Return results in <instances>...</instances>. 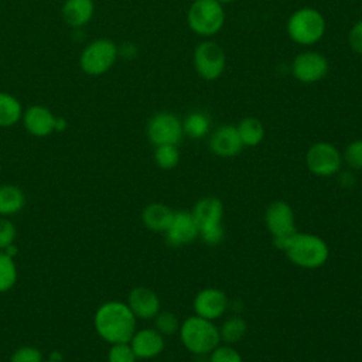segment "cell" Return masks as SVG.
Masks as SVG:
<instances>
[{"label": "cell", "mask_w": 362, "mask_h": 362, "mask_svg": "<svg viewBox=\"0 0 362 362\" xmlns=\"http://www.w3.org/2000/svg\"><path fill=\"white\" fill-rule=\"evenodd\" d=\"M191 212L198 225L199 238L206 245L215 246L223 240V205L221 199L216 197H204L194 205Z\"/></svg>", "instance_id": "obj_4"}, {"label": "cell", "mask_w": 362, "mask_h": 362, "mask_svg": "<svg viewBox=\"0 0 362 362\" xmlns=\"http://www.w3.org/2000/svg\"><path fill=\"white\" fill-rule=\"evenodd\" d=\"M308 170L318 177H331L337 174L342 164V154L328 141L314 143L305 153Z\"/></svg>", "instance_id": "obj_8"}, {"label": "cell", "mask_w": 362, "mask_h": 362, "mask_svg": "<svg viewBox=\"0 0 362 362\" xmlns=\"http://www.w3.org/2000/svg\"><path fill=\"white\" fill-rule=\"evenodd\" d=\"M342 160L355 170H362V139L351 141L342 154Z\"/></svg>", "instance_id": "obj_31"}, {"label": "cell", "mask_w": 362, "mask_h": 362, "mask_svg": "<svg viewBox=\"0 0 362 362\" xmlns=\"http://www.w3.org/2000/svg\"><path fill=\"white\" fill-rule=\"evenodd\" d=\"M264 222L273 239L288 238L297 232L293 208L284 201H274L267 206Z\"/></svg>", "instance_id": "obj_12"}, {"label": "cell", "mask_w": 362, "mask_h": 362, "mask_svg": "<svg viewBox=\"0 0 362 362\" xmlns=\"http://www.w3.org/2000/svg\"><path fill=\"white\" fill-rule=\"evenodd\" d=\"M325 18L313 7L296 10L287 20V34L291 41L300 45H313L325 34Z\"/></svg>", "instance_id": "obj_5"}, {"label": "cell", "mask_w": 362, "mask_h": 362, "mask_svg": "<svg viewBox=\"0 0 362 362\" xmlns=\"http://www.w3.org/2000/svg\"><path fill=\"white\" fill-rule=\"evenodd\" d=\"M209 126L211 120L204 112H191L182 122V132L189 139H202L208 134Z\"/></svg>", "instance_id": "obj_24"}, {"label": "cell", "mask_w": 362, "mask_h": 362, "mask_svg": "<svg viewBox=\"0 0 362 362\" xmlns=\"http://www.w3.org/2000/svg\"><path fill=\"white\" fill-rule=\"evenodd\" d=\"M247 325L246 321L240 317H230L228 320H225L222 322V325L219 327V334H221V341H223L225 344H235L238 341H240L245 334H246Z\"/></svg>", "instance_id": "obj_25"}, {"label": "cell", "mask_w": 362, "mask_h": 362, "mask_svg": "<svg viewBox=\"0 0 362 362\" xmlns=\"http://www.w3.org/2000/svg\"><path fill=\"white\" fill-rule=\"evenodd\" d=\"M95 13L93 0H65L61 8L64 21L72 28L86 25Z\"/></svg>", "instance_id": "obj_19"}, {"label": "cell", "mask_w": 362, "mask_h": 362, "mask_svg": "<svg viewBox=\"0 0 362 362\" xmlns=\"http://www.w3.org/2000/svg\"><path fill=\"white\" fill-rule=\"evenodd\" d=\"M49 359L51 361H57V362H62V355L59 354V352H51V355H49Z\"/></svg>", "instance_id": "obj_36"}, {"label": "cell", "mask_w": 362, "mask_h": 362, "mask_svg": "<svg viewBox=\"0 0 362 362\" xmlns=\"http://www.w3.org/2000/svg\"><path fill=\"white\" fill-rule=\"evenodd\" d=\"M129 344L137 359H151L163 352L164 335H161L156 328L136 329Z\"/></svg>", "instance_id": "obj_17"}, {"label": "cell", "mask_w": 362, "mask_h": 362, "mask_svg": "<svg viewBox=\"0 0 362 362\" xmlns=\"http://www.w3.org/2000/svg\"><path fill=\"white\" fill-rule=\"evenodd\" d=\"M23 124L25 130L35 137H45L55 132L57 117L42 105H33L23 112Z\"/></svg>", "instance_id": "obj_16"}, {"label": "cell", "mask_w": 362, "mask_h": 362, "mask_svg": "<svg viewBox=\"0 0 362 362\" xmlns=\"http://www.w3.org/2000/svg\"><path fill=\"white\" fill-rule=\"evenodd\" d=\"M187 21L195 34L212 37L223 27V6L216 0H195L187 13Z\"/></svg>", "instance_id": "obj_6"}, {"label": "cell", "mask_w": 362, "mask_h": 362, "mask_svg": "<svg viewBox=\"0 0 362 362\" xmlns=\"http://www.w3.org/2000/svg\"><path fill=\"white\" fill-rule=\"evenodd\" d=\"M10 362H44V358L38 348L24 345L13 352V355L10 356Z\"/></svg>", "instance_id": "obj_32"}, {"label": "cell", "mask_w": 362, "mask_h": 362, "mask_svg": "<svg viewBox=\"0 0 362 362\" xmlns=\"http://www.w3.org/2000/svg\"><path fill=\"white\" fill-rule=\"evenodd\" d=\"M154 324H156V329L161 334V335H174L178 329H180V321L177 318L175 314H173L171 311H158V314L154 317Z\"/></svg>", "instance_id": "obj_28"}, {"label": "cell", "mask_w": 362, "mask_h": 362, "mask_svg": "<svg viewBox=\"0 0 362 362\" xmlns=\"http://www.w3.org/2000/svg\"><path fill=\"white\" fill-rule=\"evenodd\" d=\"M167 242L171 246H184L192 243L198 236V225L192 212L180 209L174 211L173 219L167 230L164 232Z\"/></svg>", "instance_id": "obj_13"}, {"label": "cell", "mask_w": 362, "mask_h": 362, "mask_svg": "<svg viewBox=\"0 0 362 362\" xmlns=\"http://www.w3.org/2000/svg\"><path fill=\"white\" fill-rule=\"evenodd\" d=\"M243 144L236 126L223 124L218 127L209 139V148L219 157H233L240 153Z\"/></svg>", "instance_id": "obj_18"}, {"label": "cell", "mask_w": 362, "mask_h": 362, "mask_svg": "<svg viewBox=\"0 0 362 362\" xmlns=\"http://www.w3.org/2000/svg\"><path fill=\"white\" fill-rule=\"evenodd\" d=\"M3 252H6L8 256L14 257V256L18 253V247H17L14 243H11V245H8L6 249H3Z\"/></svg>", "instance_id": "obj_35"}, {"label": "cell", "mask_w": 362, "mask_h": 362, "mask_svg": "<svg viewBox=\"0 0 362 362\" xmlns=\"http://www.w3.org/2000/svg\"><path fill=\"white\" fill-rule=\"evenodd\" d=\"M44 362H57V361H51V359H48V361H44Z\"/></svg>", "instance_id": "obj_38"}, {"label": "cell", "mask_w": 362, "mask_h": 362, "mask_svg": "<svg viewBox=\"0 0 362 362\" xmlns=\"http://www.w3.org/2000/svg\"><path fill=\"white\" fill-rule=\"evenodd\" d=\"M277 249L283 250L287 259L303 269H318L328 260L329 249L327 242L313 233L296 232L283 239H273Z\"/></svg>", "instance_id": "obj_2"}, {"label": "cell", "mask_w": 362, "mask_h": 362, "mask_svg": "<svg viewBox=\"0 0 362 362\" xmlns=\"http://www.w3.org/2000/svg\"><path fill=\"white\" fill-rule=\"evenodd\" d=\"M25 204V195L17 185L4 184L0 185V215L10 216L23 209Z\"/></svg>", "instance_id": "obj_21"}, {"label": "cell", "mask_w": 362, "mask_h": 362, "mask_svg": "<svg viewBox=\"0 0 362 362\" xmlns=\"http://www.w3.org/2000/svg\"><path fill=\"white\" fill-rule=\"evenodd\" d=\"M238 134L242 144L246 147H255L260 144L264 139V126L256 117H245L236 126Z\"/></svg>", "instance_id": "obj_23"}, {"label": "cell", "mask_w": 362, "mask_h": 362, "mask_svg": "<svg viewBox=\"0 0 362 362\" xmlns=\"http://www.w3.org/2000/svg\"><path fill=\"white\" fill-rule=\"evenodd\" d=\"M119 57L117 45L109 38H98L89 42L81 52L79 66L90 76L106 74Z\"/></svg>", "instance_id": "obj_7"}, {"label": "cell", "mask_w": 362, "mask_h": 362, "mask_svg": "<svg viewBox=\"0 0 362 362\" xmlns=\"http://www.w3.org/2000/svg\"><path fill=\"white\" fill-rule=\"evenodd\" d=\"M209 362H243L242 355L238 349H235L229 344L218 345L211 354H209Z\"/></svg>", "instance_id": "obj_30"}, {"label": "cell", "mask_w": 362, "mask_h": 362, "mask_svg": "<svg viewBox=\"0 0 362 362\" xmlns=\"http://www.w3.org/2000/svg\"><path fill=\"white\" fill-rule=\"evenodd\" d=\"M219 4H228V3H232V1H235V0H216Z\"/></svg>", "instance_id": "obj_37"}, {"label": "cell", "mask_w": 362, "mask_h": 362, "mask_svg": "<svg viewBox=\"0 0 362 362\" xmlns=\"http://www.w3.org/2000/svg\"><path fill=\"white\" fill-rule=\"evenodd\" d=\"M137 356L129 342L112 344L107 352V362H136Z\"/></svg>", "instance_id": "obj_29"}, {"label": "cell", "mask_w": 362, "mask_h": 362, "mask_svg": "<svg viewBox=\"0 0 362 362\" xmlns=\"http://www.w3.org/2000/svg\"><path fill=\"white\" fill-rule=\"evenodd\" d=\"M137 318L129 305L119 300L103 303L95 313L93 324L98 335L112 344L129 342L136 332Z\"/></svg>", "instance_id": "obj_1"}, {"label": "cell", "mask_w": 362, "mask_h": 362, "mask_svg": "<svg viewBox=\"0 0 362 362\" xmlns=\"http://www.w3.org/2000/svg\"><path fill=\"white\" fill-rule=\"evenodd\" d=\"M195 315L209 321H215L223 315L228 308L226 294L216 287L202 288L192 301Z\"/></svg>", "instance_id": "obj_14"}, {"label": "cell", "mask_w": 362, "mask_h": 362, "mask_svg": "<svg viewBox=\"0 0 362 362\" xmlns=\"http://www.w3.org/2000/svg\"><path fill=\"white\" fill-rule=\"evenodd\" d=\"M23 117L20 100L7 92H0V127H11Z\"/></svg>", "instance_id": "obj_22"}, {"label": "cell", "mask_w": 362, "mask_h": 362, "mask_svg": "<svg viewBox=\"0 0 362 362\" xmlns=\"http://www.w3.org/2000/svg\"><path fill=\"white\" fill-rule=\"evenodd\" d=\"M174 211L160 202L148 204L141 212V221L153 232H165L171 223Z\"/></svg>", "instance_id": "obj_20"}, {"label": "cell", "mask_w": 362, "mask_h": 362, "mask_svg": "<svg viewBox=\"0 0 362 362\" xmlns=\"http://www.w3.org/2000/svg\"><path fill=\"white\" fill-rule=\"evenodd\" d=\"M178 332L184 348L195 355H209L221 344L219 327L198 315L185 318Z\"/></svg>", "instance_id": "obj_3"}, {"label": "cell", "mask_w": 362, "mask_h": 362, "mask_svg": "<svg viewBox=\"0 0 362 362\" xmlns=\"http://www.w3.org/2000/svg\"><path fill=\"white\" fill-rule=\"evenodd\" d=\"M17 266L14 257L0 250V293L11 290L17 281Z\"/></svg>", "instance_id": "obj_26"}, {"label": "cell", "mask_w": 362, "mask_h": 362, "mask_svg": "<svg viewBox=\"0 0 362 362\" xmlns=\"http://www.w3.org/2000/svg\"><path fill=\"white\" fill-rule=\"evenodd\" d=\"M16 226L11 221H8L6 216L0 218V250L6 249L8 245L14 243L16 240Z\"/></svg>", "instance_id": "obj_33"}, {"label": "cell", "mask_w": 362, "mask_h": 362, "mask_svg": "<svg viewBox=\"0 0 362 362\" xmlns=\"http://www.w3.org/2000/svg\"><path fill=\"white\" fill-rule=\"evenodd\" d=\"M182 136V122L170 112H158L147 123V137L154 146H177Z\"/></svg>", "instance_id": "obj_10"}, {"label": "cell", "mask_w": 362, "mask_h": 362, "mask_svg": "<svg viewBox=\"0 0 362 362\" xmlns=\"http://www.w3.org/2000/svg\"><path fill=\"white\" fill-rule=\"evenodd\" d=\"M226 65V57L221 45L214 41H204L194 49V68L205 81L218 79Z\"/></svg>", "instance_id": "obj_9"}, {"label": "cell", "mask_w": 362, "mask_h": 362, "mask_svg": "<svg viewBox=\"0 0 362 362\" xmlns=\"http://www.w3.org/2000/svg\"><path fill=\"white\" fill-rule=\"evenodd\" d=\"M328 59L317 51H304L296 55L291 64L293 76L301 83H315L328 74Z\"/></svg>", "instance_id": "obj_11"}, {"label": "cell", "mask_w": 362, "mask_h": 362, "mask_svg": "<svg viewBox=\"0 0 362 362\" xmlns=\"http://www.w3.org/2000/svg\"><path fill=\"white\" fill-rule=\"evenodd\" d=\"M348 42L354 52L362 55V18L356 21L348 34Z\"/></svg>", "instance_id": "obj_34"}, {"label": "cell", "mask_w": 362, "mask_h": 362, "mask_svg": "<svg viewBox=\"0 0 362 362\" xmlns=\"http://www.w3.org/2000/svg\"><path fill=\"white\" fill-rule=\"evenodd\" d=\"M126 304L129 305V308L132 310L134 317L141 318V320L154 318L161 308L158 296L151 288L144 287V286L134 287L129 293Z\"/></svg>", "instance_id": "obj_15"}, {"label": "cell", "mask_w": 362, "mask_h": 362, "mask_svg": "<svg viewBox=\"0 0 362 362\" xmlns=\"http://www.w3.org/2000/svg\"><path fill=\"white\" fill-rule=\"evenodd\" d=\"M154 161L163 170L174 168L180 161V151L175 144H163L156 146Z\"/></svg>", "instance_id": "obj_27"}]
</instances>
